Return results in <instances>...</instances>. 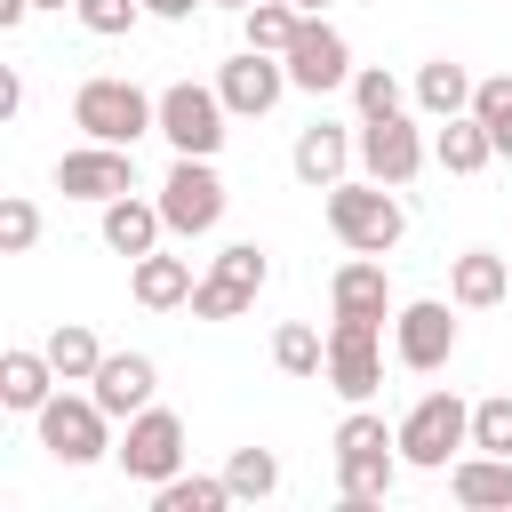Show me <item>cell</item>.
I'll return each mask as SVG.
<instances>
[{
    "mask_svg": "<svg viewBox=\"0 0 512 512\" xmlns=\"http://www.w3.org/2000/svg\"><path fill=\"white\" fill-rule=\"evenodd\" d=\"M328 232L352 248V256H392L400 248V232H408V208H400V192L392 184H376V176H344V184H328Z\"/></svg>",
    "mask_w": 512,
    "mask_h": 512,
    "instance_id": "obj_1",
    "label": "cell"
},
{
    "mask_svg": "<svg viewBox=\"0 0 512 512\" xmlns=\"http://www.w3.org/2000/svg\"><path fill=\"white\" fill-rule=\"evenodd\" d=\"M72 128L96 136V144H136V136L160 128V96L136 88V80H120V72H96V80L72 88Z\"/></svg>",
    "mask_w": 512,
    "mask_h": 512,
    "instance_id": "obj_2",
    "label": "cell"
},
{
    "mask_svg": "<svg viewBox=\"0 0 512 512\" xmlns=\"http://www.w3.org/2000/svg\"><path fill=\"white\" fill-rule=\"evenodd\" d=\"M392 432H400V464H408V472H448V464L472 448V400H456V392H424Z\"/></svg>",
    "mask_w": 512,
    "mask_h": 512,
    "instance_id": "obj_3",
    "label": "cell"
},
{
    "mask_svg": "<svg viewBox=\"0 0 512 512\" xmlns=\"http://www.w3.org/2000/svg\"><path fill=\"white\" fill-rule=\"evenodd\" d=\"M32 432H40V448L56 456V464H96V456H112V416H104V400L96 392H72V384H56L48 392V408L32 416Z\"/></svg>",
    "mask_w": 512,
    "mask_h": 512,
    "instance_id": "obj_4",
    "label": "cell"
},
{
    "mask_svg": "<svg viewBox=\"0 0 512 512\" xmlns=\"http://www.w3.org/2000/svg\"><path fill=\"white\" fill-rule=\"evenodd\" d=\"M160 216H168V232L176 240H208L216 224H224V208H232V192H224V176H216V160H192V152H176L168 160V176H160Z\"/></svg>",
    "mask_w": 512,
    "mask_h": 512,
    "instance_id": "obj_5",
    "label": "cell"
},
{
    "mask_svg": "<svg viewBox=\"0 0 512 512\" xmlns=\"http://www.w3.org/2000/svg\"><path fill=\"white\" fill-rule=\"evenodd\" d=\"M160 136H168V152L216 160L224 136H232V112H224L216 80H208V88H200V80H168V88H160Z\"/></svg>",
    "mask_w": 512,
    "mask_h": 512,
    "instance_id": "obj_6",
    "label": "cell"
},
{
    "mask_svg": "<svg viewBox=\"0 0 512 512\" xmlns=\"http://www.w3.org/2000/svg\"><path fill=\"white\" fill-rule=\"evenodd\" d=\"M264 280H272V256H264L256 240L216 248L208 272H200V288H192V320H240V312L264 296Z\"/></svg>",
    "mask_w": 512,
    "mask_h": 512,
    "instance_id": "obj_7",
    "label": "cell"
},
{
    "mask_svg": "<svg viewBox=\"0 0 512 512\" xmlns=\"http://www.w3.org/2000/svg\"><path fill=\"white\" fill-rule=\"evenodd\" d=\"M112 456H120V472H128V480H144V488L176 480V472H184V456H192V448H184V416H176V408H160V400H152V408H136Z\"/></svg>",
    "mask_w": 512,
    "mask_h": 512,
    "instance_id": "obj_8",
    "label": "cell"
},
{
    "mask_svg": "<svg viewBox=\"0 0 512 512\" xmlns=\"http://www.w3.org/2000/svg\"><path fill=\"white\" fill-rule=\"evenodd\" d=\"M392 360L416 368V376L448 368L456 360V296H408L392 312Z\"/></svg>",
    "mask_w": 512,
    "mask_h": 512,
    "instance_id": "obj_9",
    "label": "cell"
},
{
    "mask_svg": "<svg viewBox=\"0 0 512 512\" xmlns=\"http://www.w3.org/2000/svg\"><path fill=\"white\" fill-rule=\"evenodd\" d=\"M376 384H384V320L336 312V320H328V392L368 400Z\"/></svg>",
    "mask_w": 512,
    "mask_h": 512,
    "instance_id": "obj_10",
    "label": "cell"
},
{
    "mask_svg": "<svg viewBox=\"0 0 512 512\" xmlns=\"http://www.w3.org/2000/svg\"><path fill=\"white\" fill-rule=\"evenodd\" d=\"M424 160H432V136L408 120V112H384V120H360V176H376V184H416L424 176Z\"/></svg>",
    "mask_w": 512,
    "mask_h": 512,
    "instance_id": "obj_11",
    "label": "cell"
},
{
    "mask_svg": "<svg viewBox=\"0 0 512 512\" xmlns=\"http://www.w3.org/2000/svg\"><path fill=\"white\" fill-rule=\"evenodd\" d=\"M56 192H64V200H88V208L136 192V144H96V136L72 144V152L56 160Z\"/></svg>",
    "mask_w": 512,
    "mask_h": 512,
    "instance_id": "obj_12",
    "label": "cell"
},
{
    "mask_svg": "<svg viewBox=\"0 0 512 512\" xmlns=\"http://www.w3.org/2000/svg\"><path fill=\"white\" fill-rule=\"evenodd\" d=\"M280 64H288V80H296L304 96H328V88H352V72H360V64H352V40H344V32L328 24V16H304Z\"/></svg>",
    "mask_w": 512,
    "mask_h": 512,
    "instance_id": "obj_13",
    "label": "cell"
},
{
    "mask_svg": "<svg viewBox=\"0 0 512 512\" xmlns=\"http://www.w3.org/2000/svg\"><path fill=\"white\" fill-rule=\"evenodd\" d=\"M288 88H296V80H288V64H280V56H264V48H240V56H224V64H216V96H224V112H232V120H264Z\"/></svg>",
    "mask_w": 512,
    "mask_h": 512,
    "instance_id": "obj_14",
    "label": "cell"
},
{
    "mask_svg": "<svg viewBox=\"0 0 512 512\" xmlns=\"http://www.w3.org/2000/svg\"><path fill=\"white\" fill-rule=\"evenodd\" d=\"M288 168H296V184H312V192L344 184V176L360 168V128H344V120H312V128H296Z\"/></svg>",
    "mask_w": 512,
    "mask_h": 512,
    "instance_id": "obj_15",
    "label": "cell"
},
{
    "mask_svg": "<svg viewBox=\"0 0 512 512\" xmlns=\"http://www.w3.org/2000/svg\"><path fill=\"white\" fill-rule=\"evenodd\" d=\"M96 232H104V248L112 256H152L160 240H168V216H160V200H144V192H120V200H104L96 208Z\"/></svg>",
    "mask_w": 512,
    "mask_h": 512,
    "instance_id": "obj_16",
    "label": "cell"
},
{
    "mask_svg": "<svg viewBox=\"0 0 512 512\" xmlns=\"http://www.w3.org/2000/svg\"><path fill=\"white\" fill-rule=\"evenodd\" d=\"M88 392L104 400V416H112V424H128L136 408H152L160 368H152V352H104V368L88 376Z\"/></svg>",
    "mask_w": 512,
    "mask_h": 512,
    "instance_id": "obj_17",
    "label": "cell"
},
{
    "mask_svg": "<svg viewBox=\"0 0 512 512\" xmlns=\"http://www.w3.org/2000/svg\"><path fill=\"white\" fill-rule=\"evenodd\" d=\"M56 384H64V376H56L48 344H8V352H0V408H16V416H40Z\"/></svg>",
    "mask_w": 512,
    "mask_h": 512,
    "instance_id": "obj_18",
    "label": "cell"
},
{
    "mask_svg": "<svg viewBox=\"0 0 512 512\" xmlns=\"http://www.w3.org/2000/svg\"><path fill=\"white\" fill-rule=\"evenodd\" d=\"M448 496L464 512H512V456H488V448L456 456L448 464Z\"/></svg>",
    "mask_w": 512,
    "mask_h": 512,
    "instance_id": "obj_19",
    "label": "cell"
},
{
    "mask_svg": "<svg viewBox=\"0 0 512 512\" xmlns=\"http://www.w3.org/2000/svg\"><path fill=\"white\" fill-rule=\"evenodd\" d=\"M192 256H168V248H152V256H136L128 264V296L144 304V312H176V304H192Z\"/></svg>",
    "mask_w": 512,
    "mask_h": 512,
    "instance_id": "obj_20",
    "label": "cell"
},
{
    "mask_svg": "<svg viewBox=\"0 0 512 512\" xmlns=\"http://www.w3.org/2000/svg\"><path fill=\"white\" fill-rule=\"evenodd\" d=\"M448 296H456V312H488V304H504V296H512V256H496V248H464V256L448 264Z\"/></svg>",
    "mask_w": 512,
    "mask_h": 512,
    "instance_id": "obj_21",
    "label": "cell"
},
{
    "mask_svg": "<svg viewBox=\"0 0 512 512\" xmlns=\"http://www.w3.org/2000/svg\"><path fill=\"white\" fill-rule=\"evenodd\" d=\"M328 304H336V312H360V320H392L400 304H392L384 256H352V264H336V280H328Z\"/></svg>",
    "mask_w": 512,
    "mask_h": 512,
    "instance_id": "obj_22",
    "label": "cell"
},
{
    "mask_svg": "<svg viewBox=\"0 0 512 512\" xmlns=\"http://www.w3.org/2000/svg\"><path fill=\"white\" fill-rule=\"evenodd\" d=\"M432 160H440L448 176H480V168L496 160V136H488V120H480V112L432 120Z\"/></svg>",
    "mask_w": 512,
    "mask_h": 512,
    "instance_id": "obj_23",
    "label": "cell"
},
{
    "mask_svg": "<svg viewBox=\"0 0 512 512\" xmlns=\"http://www.w3.org/2000/svg\"><path fill=\"white\" fill-rule=\"evenodd\" d=\"M336 488H344V512H368L400 488V448H368V456H336Z\"/></svg>",
    "mask_w": 512,
    "mask_h": 512,
    "instance_id": "obj_24",
    "label": "cell"
},
{
    "mask_svg": "<svg viewBox=\"0 0 512 512\" xmlns=\"http://www.w3.org/2000/svg\"><path fill=\"white\" fill-rule=\"evenodd\" d=\"M416 112H424V120H456V112H472V72H464L456 56L416 64Z\"/></svg>",
    "mask_w": 512,
    "mask_h": 512,
    "instance_id": "obj_25",
    "label": "cell"
},
{
    "mask_svg": "<svg viewBox=\"0 0 512 512\" xmlns=\"http://www.w3.org/2000/svg\"><path fill=\"white\" fill-rule=\"evenodd\" d=\"M272 368H280V376H328V328L280 320V328H272Z\"/></svg>",
    "mask_w": 512,
    "mask_h": 512,
    "instance_id": "obj_26",
    "label": "cell"
},
{
    "mask_svg": "<svg viewBox=\"0 0 512 512\" xmlns=\"http://www.w3.org/2000/svg\"><path fill=\"white\" fill-rule=\"evenodd\" d=\"M224 504H240L224 472H176L152 488V512H224Z\"/></svg>",
    "mask_w": 512,
    "mask_h": 512,
    "instance_id": "obj_27",
    "label": "cell"
},
{
    "mask_svg": "<svg viewBox=\"0 0 512 512\" xmlns=\"http://www.w3.org/2000/svg\"><path fill=\"white\" fill-rule=\"evenodd\" d=\"M48 360H56L64 384H88V376L104 368V344H96L88 320H56V328H48Z\"/></svg>",
    "mask_w": 512,
    "mask_h": 512,
    "instance_id": "obj_28",
    "label": "cell"
},
{
    "mask_svg": "<svg viewBox=\"0 0 512 512\" xmlns=\"http://www.w3.org/2000/svg\"><path fill=\"white\" fill-rule=\"evenodd\" d=\"M296 24H304V8H296V0H256V8H240V32H248V48H264V56H288Z\"/></svg>",
    "mask_w": 512,
    "mask_h": 512,
    "instance_id": "obj_29",
    "label": "cell"
},
{
    "mask_svg": "<svg viewBox=\"0 0 512 512\" xmlns=\"http://www.w3.org/2000/svg\"><path fill=\"white\" fill-rule=\"evenodd\" d=\"M224 480H232L240 504H264V496H280V456L272 448H232L224 456Z\"/></svg>",
    "mask_w": 512,
    "mask_h": 512,
    "instance_id": "obj_30",
    "label": "cell"
},
{
    "mask_svg": "<svg viewBox=\"0 0 512 512\" xmlns=\"http://www.w3.org/2000/svg\"><path fill=\"white\" fill-rule=\"evenodd\" d=\"M472 112H480V120H488V136H496V160H512V72L472 80Z\"/></svg>",
    "mask_w": 512,
    "mask_h": 512,
    "instance_id": "obj_31",
    "label": "cell"
},
{
    "mask_svg": "<svg viewBox=\"0 0 512 512\" xmlns=\"http://www.w3.org/2000/svg\"><path fill=\"white\" fill-rule=\"evenodd\" d=\"M368 448H400V432H392L376 408H360V400H352V416L336 424V456H368Z\"/></svg>",
    "mask_w": 512,
    "mask_h": 512,
    "instance_id": "obj_32",
    "label": "cell"
},
{
    "mask_svg": "<svg viewBox=\"0 0 512 512\" xmlns=\"http://www.w3.org/2000/svg\"><path fill=\"white\" fill-rule=\"evenodd\" d=\"M472 448H488V456H512V392H488V400H472Z\"/></svg>",
    "mask_w": 512,
    "mask_h": 512,
    "instance_id": "obj_33",
    "label": "cell"
},
{
    "mask_svg": "<svg viewBox=\"0 0 512 512\" xmlns=\"http://www.w3.org/2000/svg\"><path fill=\"white\" fill-rule=\"evenodd\" d=\"M72 16H80L96 40H120V32L144 24V0H72Z\"/></svg>",
    "mask_w": 512,
    "mask_h": 512,
    "instance_id": "obj_34",
    "label": "cell"
},
{
    "mask_svg": "<svg viewBox=\"0 0 512 512\" xmlns=\"http://www.w3.org/2000/svg\"><path fill=\"white\" fill-rule=\"evenodd\" d=\"M352 104H360V120H384V112H400V80L384 64H360L352 72Z\"/></svg>",
    "mask_w": 512,
    "mask_h": 512,
    "instance_id": "obj_35",
    "label": "cell"
},
{
    "mask_svg": "<svg viewBox=\"0 0 512 512\" xmlns=\"http://www.w3.org/2000/svg\"><path fill=\"white\" fill-rule=\"evenodd\" d=\"M32 240H40V208L24 192H8L0 200V256H32Z\"/></svg>",
    "mask_w": 512,
    "mask_h": 512,
    "instance_id": "obj_36",
    "label": "cell"
},
{
    "mask_svg": "<svg viewBox=\"0 0 512 512\" xmlns=\"http://www.w3.org/2000/svg\"><path fill=\"white\" fill-rule=\"evenodd\" d=\"M24 112V72H0V120Z\"/></svg>",
    "mask_w": 512,
    "mask_h": 512,
    "instance_id": "obj_37",
    "label": "cell"
},
{
    "mask_svg": "<svg viewBox=\"0 0 512 512\" xmlns=\"http://www.w3.org/2000/svg\"><path fill=\"white\" fill-rule=\"evenodd\" d=\"M192 8L200 0H144V16H160V24H192Z\"/></svg>",
    "mask_w": 512,
    "mask_h": 512,
    "instance_id": "obj_38",
    "label": "cell"
},
{
    "mask_svg": "<svg viewBox=\"0 0 512 512\" xmlns=\"http://www.w3.org/2000/svg\"><path fill=\"white\" fill-rule=\"evenodd\" d=\"M40 0H0V32H24V16H32Z\"/></svg>",
    "mask_w": 512,
    "mask_h": 512,
    "instance_id": "obj_39",
    "label": "cell"
},
{
    "mask_svg": "<svg viewBox=\"0 0 512 512\" xmlns=\"http://www.w3.org/2000/svg\"><path fill=\"white\" fill-rule=\"evenodd\" d=\"M296 8H304V16H320V8H328V0H296Z\"/></svg>",
    "mask_w": 512,
    "mask_h": 512,
    "instance_id": "obj_40",
    "label": "cell"
},
{
    "mask_svg": "<svg viewBox=\"0 0 512 512\" xmlns=\"http://www.w3.org/2000/svg\"><path fill=\"white\" fill-rule=\"evenodd\" d=\"M216 8H256V0H216Z\"/></svg>",
    "mask_w": 512,
    "mask_h": 512,
    "instance_id": "obj_41",
    "label": "cell"
},
{
    "mask_svg": "<svg viewBox=\"0 0 512 512\" xmlns=\"http://www.w3.org/2000/svg\"><path fill=\"white\" fill-rule=\"evenodd\" d=\"M40 8H72V0H40Z\"/></svg>",
    "mask_w": 512,
    "mask_h": 512,
    "instance_id": "obj_42",
    "label": "cell"
}]
</instances>
